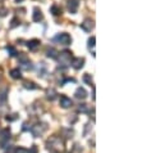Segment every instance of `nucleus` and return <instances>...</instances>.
<instances>
[{"label":"nucleus","instance_id":"4be33fe9","mask_svg":"<svg viewBox=\"0 0 165 153\" xmlns=\"http://www.w3.org/2000/svg\"><path fill=\"white\" fill-rule=\"evenodd\" d=\"M24 87H27V89H36L37 86H36L33 83H31V81H26L24 83Z\"/></svg>","mask_w":165,"mask_h":153},{"label":"nucleus","instance_id":"9d476101","mask_svg":"<svg viewBox=\"0 0 165 153\" xmlns=\"http://www.w3.org/2000/svg\"><path fill=\"white\" fill-rule=\"evenodd\" d=\"M59 102H60V107H63V108H69V107H72V104H73L72 99L68 98L67 95H62Z\"/></svg>","mask_w":165,"mask_h":153},{"label":"nucleus","instance_id":"2eb2a0df","mask_svg":"<svg viewBox=\"0 0 165 153\" xmlns=\"http://www.w3.org/2000/svg\"><path fill=\"white\" fill-rule=\"evenodd\" d=\"M56 95H58V93H56L54 89H49L47 93H46V98H47L49 100H54V99L56 98Z\"/></svg>","mask_w":165,"mask_h":153},{"label":"nucleus","instance_id":"5701e85b","mask_svg":"<svg viewBox=\"0 0 165 153\" xmlns=\"http://www.w3.org/2000/svg\"><path fill=\"white\" fill-rule=\"evenodd\" d=\"M14 153H28V149H26L23 147H17L14 149Z\"/></svg>","mask_w":165,"mask_h":153},{"label":"nucleus","instance_id":"4468645a","mask_svg":"<svg viewBox=\"0 0 165 153\" xmlns=\"http://www.w3.org/2000/svg\"><path fill=\"white\" fill-rule=\"evenodd\" d=\"M50 12H51L54 16H62V8H60L59 5H56V4L51 5V8H50Z\"/></svg>","mask_w":165,"mask_h":153},{"label":"nucleus","instance_id":"f257e3e1","mask_svg":"<svg viewBox=\"0 0 165 153\" xmlns=\"http://www.w3.org/2000/svg\"><path fill=\"white\" fill-rule=\"evenodd\" d=\"M47 145H49V148H51L55 152H64V149H66L64 148L63 140L60 139V138H56V136L51 138V139L47 142Z\"/></svg>","mask_w":165,"mask_h":153},{"label":"nucleus","instance_id":"aec40b11","mask_svg":"<svg viewBox=\"0 0 165 153\" xmlns=\"http://www.w3.org/2000/svg\"><path fill=\"white\" fill-rule=\"evenodd\" d=\"M5 100H6V90L0 95V108L4 107V103H5Z\"/></svg>","mask_w":165,"mask_h":153},{"label":"nucleus","instance_id":"7ed1b4c3","mask_svg":"<svg viewBox=\"0 0 165 153\" xmlns=\"http://www.w3.org/2000/svg\"><path fill=\"white\" fill-rule=\"evenodd\" d=\"M9 140H10V130L9 129L2 130V133H0V147L5 149L6 145L9 144Z\"/></svg>","mask_w":165,"mask_h":153},{"label":"nucleus","instance_id":"20e7f679","mask_svg":"<svg viewBox=\"0 0 165 153\" xmlns=\"http://www.w3.org/2000/svg\"><path fill=\"white\" fill-rule=\"evenodd\" d=\"M54 41H58L59 44H62V45H69V44L72 42V38H70L69 34L62 32V34H58V35L55 36Z\"/></svg>","mask_w":165,"mask_h":153},{"label":"nucleus","instance_id":"412c9836","mask_svg":"<svg viewBox=\"0 0 165 153\" xmlns=\"http://www.w3.org/2000/svg\"><path fill=\"white\" fill-rule=\"evenodd\" d=\"M83 81H84V83H87L88 85H92V77H91V75L86 74V75L83 76Z\"/></svg>","mask_w":165,"mask_h":153},{"label":"nucleus","instance_id":"a211bd4d","mask_svg":"<svg viewBox=\"0 0 165 153\" xmlns=\"http://www.w3.org/2000/svg\"><path fill=\"white\" fill-rule=\"evenodd\" d=\"M6 50H8V53H9V55H10V57H16V55L18 54V53H17V50H16V48L12 46V45L6 46Z\"/></svg>","mask_w":165,"mask_h":153},{"label":"nucleus","instance_id":"f8f14e48","mask_svg":"<svg viewBox=\"0 0 165 153\" xmlns=\"http://www.w3.org/2000/svg\"><path fill=\"white\" fill-rule=\"evenodd\" d=\"M74 97L77 98V99H86L87 98V91H86L83 87H78V89L76 90V93H74Z\"/></svg>","mask_w":165,"mask_h":153},{"label":"nucleus","instance_id":"cd10ccee","mask_svg":"<svg viewBox=\"0 0 165 153\" xmlns=\"http://www.w3.org/2000/svg\"><path fill=\"white\" fill-rule=\"evenodd\" d=\"M0 74H2V70H0Z\"/></svg>","mask_w":165,"mask_h":153},{"label":"nucleus","instance_id":"f03ea898","mask_svg":"<svg viewBox=\"0 0 165 153\" xmlns=\"http://www.w3.org/2000/svg\"><path fill=\"white\" fill-rule=\"evenodd\" d=\"M59 55L56 57L58 58V61L62 66H69L72 63V59H73V55H72V52H69V50H64V52L62 53H58Z\"/></svg>","mask_w":165,"mask_h":153},{"label":"nucleus","instance_id":"423d86ee","mask_svg":"<svg viewBox=\"0 0 165 153\" xmlns=\"http://www.w3.org/2000/svg\"><path fill=\"white\" fill-rule=\"evenodd\" d=\"M18 59H19V63L22 64V67H23L24 70H31V68H32V63H31V61L28 59V57H27L24 53H21Z\"/></svg>","mask_w":165,"mask_h":153},{"label":"nucleus","instance_id":"39448f33","mask_svg":"<svg viewBox=\"0 0 165 153\" xmlns=\"http://www.w3.org/2000/svg\"><path fill=\"white\" fill-rule=\"evenodd\" d=\"M30 130H31L32 135H33L35 138H37V136H40V135H42V134L45 133V130H46V125H45V123H37V125L32 126Z\"/></svg>","mask_w":165,"mask_h":153},{"label":"nucleus","instance_id":"b1692460","mask_svg":"<svg viewBox=\"0 0 165 153\" xmlns=\"http://www.w3.org/2000/svg\"><path fill=\"white\" fill-rule=\"evenodd\" d=\"M78 109H80L81 112H86V111H87V107H86V104H80Z\"/></svg>","mask_w":165,"mask_h":153},{"label":"nucleus","instance_id":"9b49d317","mask_svg":"<svg viewBox=\"0 0 165 153\" xmlns=\"http://www.w3.org/2000/svg\"><path fill=\"white\" fill-rule=\"evenodd\" d=\"M32 19H33L35 22H40V21H42V19H44V14H42L41 9H39V8H35V9H33Z\"/></svg>","mask_w":165,"mask_h":153},{"label":"nucleus","instance_id":"1a4fd4ad","mask_svg":"<svg viewBox=\"0 0 165 153\" xmlns=\"http://www.w3.org/2000/svg\"><path fill=\"white\" fill-rule=\"evenodd\" d=\"M72 67L73 68H76V70H81L82 67H83V64H84V59L83 58H73V59H72Z\"/></svg>","mask_w":165,"mask_h":153},{"label":"nucleus","instance_id":"bb28decb","mask_svg":"<svg viewBox=\"0 0 165 153\" xmlns=\"http://www.w3.org/2000/svg\"><path fill=\"white\" fill-rule=\"evenodd\" d=\"M16 2H17V3H19V2H22V0H16Z\"/></svg>","mask_w":165,"mask_h":153},{"label":"nucleus","instance_id":"ddd939ff","mask_svg":"<svg viewBox=\"0 0 165 153\" xmlns=\"http://www.w3.org/2000/svg\"><path fill=\"white\" fill-rule=\"evenodd\" d=\"M40 45H41V41L39 39H32L27 42V46L30 48V50H36Z\"/></svg>","mask_w":165,"mask_h":153},{"label":"nucleus","instance_id":"f3484780","mask_svg":"<svg viewBox=\"0 0 165 153\" xmlns=\"http://www.w3.org/2000/svg\"><path fill=\"white\" fill-rule=\"evenodd\" d=\"M56 54H58V52H56L54 48H49V49L46 50V55H47L49 58H56V57H58Z\"/></svg>","mask_w":165,"mask_h":153},{"label":"nucleus","instance_id":"393cba45","mask_svg":"<svg viewBox=\"0 0 165 153\" xmlns=\"http://www.w3.org/2000/svg\"><path fill=\"white\" fill-rule=\"evenodd\" d=\"M16 26H18V19H17V18H13V21H12V25H10V27H16Z\"/></svg>","mask_w":165,"mask_h":153},{"label":"nucleus","instance_id":"6ab92c4d","mask_svg":"<svg viewBox=\"0 0 165 153\" xmlns=\"http://www.w3.org/2000/svg\"><path fill=\"white\" fill-rule=\"evenodd\" d=\"M95 41H96V38H95V36H91V38L88 39V49L91 50V49H94L95 48Z\"/></svg>","mask_w":165,"mask_h":153},{"label":"nucleus","instance_id":"a878e982","mask_svg":"<svg viewBox=\"0 0 165 153\" xmlns=\"http://www.w3.org/2000/svg\"><path fill=\"white\" fill-rule=\"evenodd\" d=\"M28 153H37V148H36V145H33L31 149H28Z\"/></svg>","mask_w":165,"mask_h":153},{"label":"nucleus","instance_id":"0eeeda50","mask_svg":"<svg viewBox=\"0 0 165 153\" xmlns=\"http://www.w3.org/2000/svg\"><path fill=\"white\" fill-rule=\"evenodd\" d=\"M94 27H95V22L92 21L91 18L84 19L83 23H81V28L83 31H86V32H90L91 30H94Z\"/></svg>","mask_w":165,"mask_h":153},{"label":"nucleus","instance_id":"6e6552de","mask_svg":"<svg viewBox=\"0 0 165 153\" xmlns=\"http://www.w3.org/2000/svg\"><path fill=\"white\" fill-rule=\"evenodd\" d=\"M78 6H80V3L78 0H68V4H67V8L72 14H76L78 10Z\"/></svg>","mask_w":165,"mask_h":153},{"label":"nucleus","instance_id":"dca6fc26","mask_svg":"<svg viewBox=\"0 0 165 153\" xmlns=\"http://www.w3.org/2000/svg\"><path fill=\"white\" fill-rule=\"evenodd\" d=\"M10 76H12L13 79H21V77H22L21 70H19V68H13V70L10 71Z\"/></svg>","mask_w":165,"mask_h":153}]
</instances>
